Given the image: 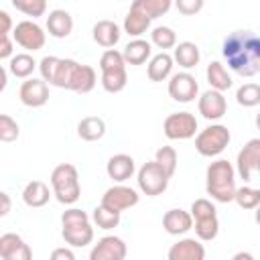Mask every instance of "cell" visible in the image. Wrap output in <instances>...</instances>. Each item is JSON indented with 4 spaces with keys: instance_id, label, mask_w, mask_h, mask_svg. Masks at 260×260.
<instances>
[{
    "instance_id": "cell-21",
    "label": "cell",
    "mask_w": 260,
    "mask_h": 260,
    "mask_svg": "<svg viewBox=\"0 0 260 260\" xmlns=\"http://www.w3.org/2000/svg\"><path fill=\"white\" fill-rule=\"evenodd\" d=\"M173 63H175V59H173L167 51H160L158 55L150 57L148 67H146V75H148V79H150V81H165L167 77H171Z\"/></svg>"
},
{
    "instance_id": "cell-5",
    "label": "cell",
    "mask_w": 260,
    "mask_h": 260,
    "mask_svg": "<svg viewBox=\"0 0 260 260\" xmlns=\"http://www.w3.org/2000/svg\"><path fill=\"white\" fill-rule=\"evenodd\" d=\"M169 173L156 162V160H148L144 162L140 169H138V175H136V181H138V187L144 195L148 197H156L160 193L167 191L169 187Z\"/></svg>"
},
{
    "instance_id": "cell-26",
    "label": "cell",
    "mask_w": 260,
    "mask_h": 260,
    "mask_svg": "<svg viewBox=\"0 0 260 260\" xmlns=\"http://www.w3.org/2000/svg\"><path fill=\"white\" fill-rule=\"evenodd\" d=\"M77 134L85 142H95L106 134V122L100 116H87L77 124Z\"/></svg>"
},
{
    "instance_id": "cell-7",
    "label": "cell",
    "mask_w": 260,
    "mask_h": 260,
    "mask_svg": "<svg viewBox=\"0 0 260 260\" xmlns=\"http://www.w3.org/2000/svg\"><path fill=\"white\" fill-rule=\"evenodd\" d=\"M236 173L246 183L252 179V173H260V138L248 140L236 158Z\"/></svg>"
},
{
    "instance_id": "cell-17",
    "label": "cell",
    "mask_w": 260,
    "mask_h": 260,
    "mask_svg": "<svg viewBox=\"0 0 260 260\" xmlns=\"http://www.w3.org/2000/svg\"><path fill=\"white\" fill-rule=\"evenodd\" d=\"M193 215L191 211H185V209H169L165 215H162V228L167 234L171 236H181V234H187L191 228H193Z\"/></svg>"
},
{
    "instance_id": "cell-20",
    "label": "cell",
    "mask_w": 260,
    "mask_h": 260,
    "mask_svg": "<svg viewBox=\"0 0 260 260\" xmlns=\"http://www.w3.org/2000/svg\"><path fill=\"white\" fill-rule=\"evenodd\" d=\"M91 37L93 41L100 45V47H106V49H112L120 37H122V30L120 26L114 22V20H98L91 28Z\"/></svg>"
},
{
    "instance_id": "cell-19",
    "label": "cell",
    "mask_w": 260,
    "mask_h": 260,
    "mask_svg": "<svg viewBox=\"0 0 260 260\" xmlns=\"http://www.w3.org/2000/svg\"><path fill=\"white\" fill-rule=\"evenodd\" d=\"M47 30L55 39L69 37L71 30H73V18H71V14L67 10H63V8L51 10L49 16H47Z\"/></svg>"
},
{
    "instance_id": "cell-35",
    "label": "cell",
    "mask_w": 260,
    "mask_h": 260,
    "mask_svg": "<svg viewBox=\"0 0 260 260\" xmlns=\"http://www.w3.org/2000/svg\"><path fill=\"white\" fill-rule=\"evenodd\" d=\"M236 102L244 108H254L260 104V85L258 83H244L236 91Z\"/></svg>"
},
{
    "instance_id": "cell-18",
    "label": "cell",
    "mask_w": 260,
    "mask_h": 260,
    "mask_svg": "<svg viewBox=\"0 0 260 260\" xmlns=\"http://www.w3.org/2000/svg\"><path fill=\"white\" fill-rule=\"evenodd\" d=\"M63 240L73 246V248H83L87 244L93 242V228L89 221H81V223H69V225H63V232H61Z\"/></svg>"
},
{
    "instance_id": "cell-8",
    "label": "cell",
    "mask_w": 260,
    "mask_h": 260,
    "mask_svg": "<svg viewBox=\"0 0 260 260\" xmlns=\"http://www.w3.org/2000/svg\"><path fill=\"white\" fill-rule=\"evenodd\" d=\"M12 39H14L16 45H20L22 49L32 51V53L39 51V49H43L45 47V41H47L45 30L35 20H20L14 26V30H12Z\"/></svg>"
},
{
    "instance_id": "cell-24",
    "label": "cell",
    "mask_w": 260,
    "mask_h": 260,
    "mask_svg": "<svg viewBox=\"0 0 260 260\" xmlns=\"http://www.w3.org/2000/svg\"><path fill=\"white\" fill-rule=\"evenodd\" d=\"M173 59H175V63H179V67H183V69H193V67L199 65L201 53H199V47H197L195 43L183 41V43L175 45Z\"/></svg>"
},
{
    "instance_id": "cell-16",
    "label": "cell",
    "mask_w": 260,
    "mask_h": 260,
    "mask_svg": "<svg viewBox=\"0 0 260 260\" xmlns=\"http://www.w3.org/2000/svg\"><path fill=\"white\" fill-rule=\"evenodd\" d=\"M134 171H136L134 158H132L130 154H124V152L110 156V160H108V165H106L108 177H110L112 181H116V183L128 181V179L134 175Z\"/></svg>"
},
{
    "instance_id": "cell-30",
    "label": "cell",
    "mask_w": 260,
    "mask_h": 260,
    "mask_svg": "<svg viewBox=\"0 0 260 260\" xmlns=\"http://www.w3.org/2000/svg\"><path fill=\"white\" fill-rule=\"evenodd\" d=\"M128 83V73L126 67L122 69H110V71H102V87L108 93H120Z\"/></svg>"
},
{
    "instance_id": "cell-3",
    "label": "cell",
    "mask_w": 260,
    "mask_h": 260,
    "mask_svg": "<svg viewBox=\"0 0 260 260\" xmlns=\"http://www.w3.org/2000/svg\"><path fill=\"white\" fill-rule=\"evenodd\" d=\"M51 187L53 195L63 205H73L81 197V185H79V173L73 165L63 162L57 165L51 173Z\"/></svg>"
},
{
    "instance_id": "cell-48",
    "label": "cell",
    "mask_w": 260,
    "mask_h": 260,
    "mask_svg": "<svg viewBox=\"0 0 260 260\" xmlns=\"http://www.w3.org/2000/svg\"><path fill=\"white\" fill-rule=\"evenodd\" d=\"M0 20H2V35H10V28H12V18H10V14L6 12V10H2L0 12Z\"/></svg>"
},
{
    "instance_id": "cell-29",
    "label": "cell",
    "mask_w": 260,
    "mask_h": 260,
    "mask_svg": "<svg viewBox=\"0 0 260 260\" xmlns=\"http://www.w3.org/2000/svg\"><path fill=\"white\" fill-rule=\"evenodd\" d=\"M35 67H37V61H35L32 55H28V53L12 55V57H10V63H8L10 73H12L14 77H18V79H28V77L32 75Z\"/></svg>"
},
{
    "instance_id": "cell-12",
    "label": "cell",
    "mask_w": 260,
    "mask_h": 260,
    "mask_svg": "<svg viewBox=\"0 0 260 260\" xmlns=\"http://www.w3.org/2000/svg\"><path fill=\"white\" fill-rule=\"evenodd\" d=\"M197 108H199V114L205 120H219L228 112V102H225L223 91L211 87L205 93H201V98L197 102Z\"/></svg>"
},
{
    "instance_id": "cell-46",
    "label": "cell",
    "mask_w": 260,
    "mask_h": 260,
    "mask_svg": "<svg viewBox=\"0 0 260 260\" xmlns=\"http://www.w3.org/2000/svg\"><path fill=\"white\" fill-rule=\"evenodd\" d=\"M51 258L53 260H75V254L69 248H55L51 252Z\"/></svg>"
},
{
    "instance_id": "cell-27",
    "label": "cell",
    "mask_w": 260,
    "mask_h": 260,
    "mask_svg": "<svg viewBox=\"0 0 260 260\" xmlns=\"http://www.w3.org/2000/svg\"><path fill=\"white\" fill-rule=\"evenodd\" d=\"M205 75H207V83H209V87H213V89L228 91V89L234 85V81H232L228 69H225L219 61H211V63L207 65Z\"/></svg>"
},
{
    "instance_id": "cell-53",
    "label": "cell",
    "mask_w": 260,
    "mask_h": 260,
    "mask_svg": "<svg viewBox=\"0 0 260 260\" xmlns=\"http://www.w3.org/2000/svg\"><path fill=\"white\" fill-rule=\"evenodd\" d=\"M254 122H256V128H258V130H260V112H258V114H256V120H254Z\"/></svg>"
},
{
    "instance_id": "cell-50",
    "label": "cell",
    "mask_w": 260,
    "mask_h": 260,
    "mask_svg": "<svg viewBox=\"0 0 260 260\" xmlns=\"http://www.w3.org/2000/svg\"><path fill=\"white\" fill-rule=\"evenodd\" d=\"M242 258H244V260H252L254 256H252L250 252H238V254H234V260H242Z\"/></svg>"
},
{
    "instance_id": "cell-22",
    "label": "cell",
    "mask_w": 260,
    "mask_h": 260,
    "mask_svg": "<svg viewBox=\"0 0 260 260\" xmlns=\"http://www.w3.org/2000/svg\"><path fill=\"white\" fill-rule=\"evenodd\" d=\"M122 55H124V59H126L128 65H142V63H146V59H150V55H152V43H148V41L136 37L134 41H130V43L124 47Z\"/></svg>"
},
{
    "instance_id": "cell-23",
    "label": "cell",
    "mask_w": 260,
    "mask_h": 260,
    "mask_svg": "<svg viewBox=\"0 0 260 260\" xmlns=\"http://www.w3.org/2000/svg\"><path fill=\"white\" fill-rule=\"evenodd\" d=\"M49 199H51V191L43 181H30L22 189V201L28 207H43L49 203Z\"/></svg>"
},
{
    "instance_id": "cell-34",
    "label": "cell",
    "mask_w": 260,
    "mask_h": 260,
    "mask_svg": "<svg viewBox=\"0 0 260 260\" xmlns=\"http://www.w3.org/2000/svg\"><path fill=\"white\" fill-rule=\"evenodd\" d=\"M150 43L162 51L167 49H175L177 45V32L171 26H154L150 32Z\"/></svg>"
},
{
    "instance_id": "cell-47",
    "label": "cell",
    "mask_w": 260,
    "mask_h": 260,
    "mask_svg": "<svg viewBox=\"0 0 260 260\" xmlns=\"http://www.w3.org/2000/svg\"><path fill=\"white\" fill-rule=\"evenodd\" d=\"M12 55V41L8 35H2V43H0V59H8Z\"/></svg>"
},
{
    "instance_id": "cell-40",
    "label": "cell",
    "mask_w": 260,
    "mask_h": 260,
    "mask_svg": "<svg viewBox=\"0 0 260 260\" xmlns=\"http://www.w3.org/2000/svg\"><path fill=\"white\" fill-rule=\"evenodd\" d=\"M20 134V128L16 124V120L8 114H2L0 116V140L2 142H14Z\"/></svg>"
},
{
    "instance_id": "cell-42",
    "label": "cell",
    "mask_w": 260,
    "mask_h": 260,
    "mask_svg": "<svg viewBox=\"0 0 260 260\" xmlns=\"http://www.w3.org/2000/svg\"><path fill=\"white\" fill-rule=\"evenodd\" d=\"M59 63H61V59H59V57H53V55L43 57V59H41V63H39L41 77H43L49 85H53V83H55V77H57V71H59Z\"/></svg>"
},
{
    "instance_id": "cell-31",
    "label": "cell",
    "mask_w": 260,
    "mask_h": 260,
    "mask_svg": "<svg viewBox=\"0 0 260 260\" xmlns=\"http://www.w3.org/2000/svg\"><path fill=\"white\" fill-rule=\"evenodd\" d=\"M91 219H93V223H95L100 230H114V228H118V223H120V211H116V209H112V207L100 203V205L93 209Z\"/></svg>"
},
{
    "instance_id": "cell-4",
    "label": "cell",
    "mask_w": 260,
    "mask_h": 260,
    "mask_svg": "<svg viewBox=\"0 0 260 260\" xmlns=\"http://www.w3.org/2000/svg\"><path fill=\"white\" fill-rule=\"evenodd\" d=\"M232 134L223 124H211L195 136V148L201 156H217L230 144Z\"/></svg>"
},
{
    "instance_id": "cell-49",
    "label": "cell",
    "mask_w": 260,
    "mask_h": 260,
    "mask_svg": "<svg viewBox=\"0 0 260 260\" xmlns=\"http://www.w3.org/2000/svg\"><path fill=\"white\" fill-rule=\"evenodd\" d=\"M0 199H2L0 215L4 217V215H8V211H10V197H8V193H6V191H2V193H0Z\"/></svg>"
},
{
    "instance_id": "cell-1",
    "label": "cell",
    "mask_w": 260,
    "mask_h": 260,
    "mask_svg": "<svg viewBox=\"0 0 260 260\" xmlns=\"http://www.w3.org/2000/svg\"><path fill=\"white\" fill-rule=\"evenodd\" d=\"M221 55L228 67L242 77L260 73V37L252 30H234L228 35L221 45Z\"/></svg>"
},
{
    "instance_id": "cell-14",
    "label": "cell",
    "mask_w": 260,
    "mask_h": 260,
    "mask_svg": "<svg viewBox=\"0 0 260 260\" xmlns=\"http://www.w3.org/2000/svg\"><path fill=\"white\" fill-rule=\"evenodd\" d=\"M0 256L4 260H30L32 252L28 244L18 234H2L0 236Z\"/></svg>"
},
{
    "instance_id": "cell-41",
    "label": "cell",
    "mask_w": 260,
    "mask_h": 260,
    "mask_svg": "<svg viewBox=\"0 0 260 260\" xmlns=\"http://www.w3.org/2000/svg\"><path fill=\"white\" fill-rule=\"evenodd\" d=\"M126 65H128V63H126L124 55H122L120 51H116V49H108V51L100 57V69H102V71L122 69V67H126Z\"/></svg>"
},
{
    "instance_id": "cell-11",
    "label": "cell",
    "mask_w": 260,
    "mask_h": 260,
    "mask_svg": "<svg viewBox=\"0 0 260 260\" xmlns=\"http://www.w3.org/2000/svg\"><path fill=\"white\" fill-rule=\"evenodd\" d=\"M126 242L118 236H104L89 252V260H124L126 258Z\"/></svg>"
},
{
    "instance_id": "cell-2",
    "label": "cell",
    "mask_w": 260,
    "mask_h": 260,
    "mask_svg": "<svg viewBox=\"0 0 260 260\" xmlns=\"http://www.w3.org/2000/svg\"><path fill=\"white\" fill-rule=\"evenodd\" d=\"M205 189H207V195H211V199H215L219 203L234 201L238 187H236V169L232 167L230 160L217 158L207 167Z\"/></svg>"
},
{
    "instance_id": "cell-9",
    "label": "cell",
    "mask_w": 260,
    "mask_h": 260,
    "mask_svg": "<svg viewBox=\"0 0 260 260\" xmlns=\"http://www.w3.org/2000/svg\"><path fill=\"white\" fill-rule=\"evenodd\" d=\"M197 93H199V83H197L195 75H191L189 71H181V73L171 75V79H169V95L175 102L189 104V102H193L197 98Z\"/></svg>"
},
{
    "instance_id": "cell-25",
    "label": "cell",
    "mask_w": 260,
    "mask_h": 260,
    "mask_svg": "<svg viewBox=\"0 0 260 260\" xmlns=\"http://www.w3.org/2000/svg\"><path fill=\"white\" fill-rule=\"evenodd\" d=\"M95 81H98V75H95V69L91 65H77L75 73H73V79H71V85L69 89L71 91H77V93H87L95 87Z\"/></svg>"
},
{
    "instance_id": "cell-38",
    "label": "cell",
    "mask_w": 260,
    "mask_h": 260,
    "mask_svg": "<svg viewBox=\"0 0 260 260\" xmlns=\"http://www.w3.org/2000/svg\"><path fill=\"white\" fill-rule=\"evenodd\" d=\"M16 10H20L26 16H43L47 12V0H10Z\"/></svg>"
},
{
    "instance_id": "cell-44",
    "label": "cell",
    "mask_w": 260,
    "mask_h": 260,
    "mask_svg": "<svg viewBox=\"0 0 260 260\" xmlns=\"http://www.w3.org/2000/svg\"><path fill=\"white\" fill-rule=\"evenodd\" d=\"M173 2H175L177 10L185 16H193V14L201 12V8L205 4V0H173Z\"/></svg>"
},
{
    "instance_id": "cell-28",
    "label": "cell",
    "mask_w": 260,
    "mask_h": 260,
    "mask_svg": "<svg viewBox=\"0 0 260 260\" xmlns=\"http://www.w3.org/2000/svg\"><path fill=\"white\" fill-rule=\"evenodd\" d=\"M171 6H173V0H134L130 8L142 12L150 20H154V18L167 14L171 10Z\"/></svg>"
},
{
    "instance_id": "cell-6",
    "label": "cell",
    "mask_w": 260,
    "mask_h": 260,
    "mask_svg": "<svg viewBox=\"0 0 260 260\" xmlns=\"http://www.w3.org/2000/svg\"><path fill=\"white\" fill-rule=\"evenodd\" d=\"M165 136L169 140H187L197 132V118L191 112H173L162 122Z\"/></svg>"
},
{
    "instance_id": "cell-36",
    "label": "cell",
    "mask_w": 260,
    "mask_h": 260,
    "mask_svg": "<svg viewBox=\"0 0 260 260\" xmlns=\"http://www.w3.org/2000/svg\"><path fill=\"white\" fill-rule=\"evenodd\" d=\"M234 201L242 207V209H256L260 205V189H254V187H240L236 189V195H234Z\"/></svg>"
},
{
    "instance_id": "cell-52",
    "label": "cell",
    "mask_w": 260,
    "mask_h": 260,
    "mask_svg": "<svg viewBox=\"0 0 260 260\" xmlns=\"http://www.w3.org/2000/svg\"><path fill=\"white\" fill-rule=\"evenodd\" d=\"M254 217H256V223H258V225H260V205H258V207H256V215H254Z\"/></svg>"
},
{
    "instance_id": "cell-37",
    "label": "cell",
    "mask_w": 260,
    "mask_h": 260,
    "mask_svg": "<svg viewBox=\"0 0 260 260\" xmlns=\"http://www.w3.org/2000/svg\"><path fill=\"white\" fill-rule=\"evenodd\" d=\"M77 65H79V63L73 61V59H61L59 71H57V77H55V83H53V85H55V87H61V89H69Z\"/></svg>"
},
{
    "instance_id": "cell-15",
    "label": "cell",
    "mask_w": 260,
    "mask_h": 260,
    "mask_svg": "<svg viewBox=\"0 0 260 260\" xmlns=\"http://www.w3.org/2000/svg\"><path fill=\"white\" fill-rule=\"evenodd\" d=\"M169 260H203L205 258V248L199 242V238H183L177 244L171 246L169 250Z\"/></svg>"
},
{
    "instance_id": "cell-43",
    "label": "cell",
    "mask_w": 260,
    "mask_h": 260,
    "mask_svg": "<svg viewBox=\"0 0 260 260\" xmlns=\"http://www.w3.org/2000/svg\"><path fill=\"white\" fill-rule=\"evenodd\" d=\"M191 215H193V221H195V219H201V217L217 215V209H215V205L209 199L201 197V199H195L191 203Z\"/></svg>"
},
{
    "instance_id": "cell-45",
    "label": "cell",
    "mask_w": 260,
    "mask_h": 260,
    "mask_svg": "<svg viewBox=\"0 0 260 260\" xmlns=\"http://www.w3.org/2000/svg\"><path fill=\"white\" fill-rule=\"evenodd\" d=\"M81 221H89V215H87L83 209H77V207L65 209L63 215H61V223H63V225H69V223H81Z\"/></svg>"
},
{
    "instance_id": "cell-51",
    "label": "cell",
    "mask_w": 260,
    "mask_h": 260,
    "mask_svg": "<svg viewBox=\"0 0 260 260\" xmlns=\"http://www.w3.org/2000/svg\"><path fill=\"white\" fill-rule=\"evenodd\" d=\"M0 77H2V81H0V89H4V87H6V69H4V67L0 69Z\"/></svg>"
},
{
    "instance_id": "cell-39",
    "label": "cell",
    "mask_w": 260,
    "mask_h": 260,
    "mask_svg": "<svg viewBox=\"0 0 260 260\" xmlns=\"http://www.w3.org/2000/svg\"><path fill=\"white\" fill-rule=\"evenodd\" d=\"M154 160L169 173V177L175 175V171H177V150L173 146H160L154 154Z\"/></svg>"
},
{
    "instance_id": "cell-10",
    "label": "cell",
    "mask_w": 260,
    "mask_h": 260,
    "mask_svg": "<svg viewBox=\"0 0 260 260\" xmlns=\"http://www.w3.org/2000/svg\"><path fill=\"white\" fill-rule=\"evenodd\" d=\"M18 98L26 108H41L49 102V83L41 77H28L26 81L20 83Z\"/></svg>"
},
{
    "instance_id": "cell-33",
    "label": "cell",
    "mask_w": 260,
    "mask_h": 260,
    "mask_svg": "<svg viewBox=\"0 0 260 260\" xmlns=\"http://www.w3.org/2000/svg\"><path fill=\"white\" fill-rule=\"evenodd\" d=\"M217 232H219L217 215H209V217L195 219V236H197L201 242H211V240H215Z\"/></svg>"
},
{
    "instance_id": "cell-13",
    "label": "cell",
    "mask_w": 260,
    "mask_h": 260,
    "mask_svg": "<svg viewBox=\"0 0 260 260\" xmlns=\"http://www.w3.org/2000/svg\"><path fill=\"white\" fill-rule=\"evenodd\" d=\"M138 199H140V195L136 193V189L126 187V185H114L102 195V203L112 207V209H116V211H120V213L124 209L134 207L138 203Z\"/></svg>"
},
{
    "instance_id": "cell-32",
    "label": "cell",
    "mask_w": 260,
    "mask_h": 260,
    "mask_svg": "<svg viewBox=\"0 0 260 260\" xmlns=\"http://www.w3.org/2000/svg\"><path fill=\"white\" fill-rule=\"evenodd\" d=\"M148 26H150V18L148 16H144L142 12H138L134 8L128 10V14L124 18V32H128L130 37H140V35H144L148 30Z\"/></svg>"
}]
</instances>
